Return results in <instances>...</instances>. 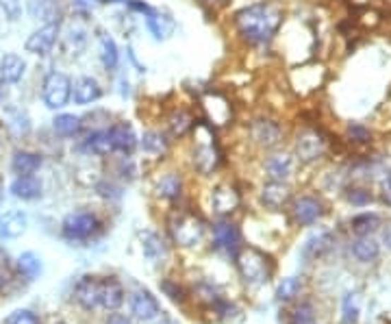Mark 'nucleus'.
Wrapping results in <instances>:
<instances>
[{
    "label": "nucleus",
    "instance_id": "1",
    "mask_svg": "<svg viewBox=\"0 0 391 324\" xmlns=\"http://www.w3.org/2000/svg\"><path fill=\"white\" fill-rule=\"evenodd\" d=\"M285 22V9L279 0H259L233 16V26L244 44L267 46L279 35Z\"/></svg>",
    "mask_w": 391,
    "mask_h": 324
},
{
    "label": "nucleus",
    "instance_id": "2",
    "mask_svg": "<svg viewBox=\"0 0 391 324\" xmlns=\"http://www.w3.org/2000/svg\"><path fill=\"white\" fill-rule=\"evenodd\" d=\"M194 137H196L194 139V151H192L194 168L200 174H211L220 166V157H222L211 122H206V120L196 122Z\"/></svg>",
    "mask_w": 391,
    "mask_h": 324
},
{
    "label": "nucleus",
    "instance_id": "3",
    "mask_svg": "<svg viewBox=\"0 0 391 324\" xmlns=\"http://www.w3.org/2000/svg\"><path fill=\"white\" fill-rule=\"evenodd\" d=\"M330 151V139L328 135L317 127H305L296 133L293 139V155L300 163L311 166L322 161Z\"/></svg>",
    "mask_w": 391,
    "mask_h": 324
},
{
    "label": "nucleus",
    "instance_id": "4",
    "mask_svg": "<svg viewBox=\"0 0 391 324\" xmlns=\"http://www.w3.org/2000/svg\"><path fill=\"white\" fill-rule=\"evenodd\" d=\"M206 224L200 216L192 212H180L170 220V235L174 244L183 248H194L204 240Z\"/></svg>",
    "mask_w": 391,
    "mask_h": 324
},
{
    "label": "nucleus",
    "instance_id": "5",
    "mask_svg": "<svg viewBox=\"0 0 391 324\" xmlns=\"http://www.w3.org/2000/svg\"><path fill=\"white\" fill-rule=\"evenodd\" d=\"M237 268H239V272H242V277L252 285H261L272 277V261H269V257L265 253H261L259 248H252V246L239 250Z\"/></svg>",
    "mask_w": 391,
    "mask_h": 324
},
{
    "label": "nucleus",
    "instance_id": "6",
    "mask_svg": "<svg viewBox=\"0 0 391 324\" xmlns=\"http://www.w3.org/2000/svg\"><path fill=\"white\" fill-rule=\"evenodd\" d=\"M248 137L252 144H257L263 151H274L281 146L283 137H285V129L283 125L276 120V117L269 115H257L248 125Z\"/></svg>",
    "mask_w": 391,
    "mask_h": 324
},
{
    "label": "nucleus",
    "instance_id": "7",
    "mask_svg": "<svg viewBox=\"0 0 391 324\" xmlns=\"http://www.w3.org/2000/svg\"><path fill=\"white\" fill-rule=\"evenodd\" d=\"M72 79L66 72H48L42 83V100L48 109L59 111L72 100Z\"/></svg>",
    "mask_w": 391,
    "mask_h": 324
},
{
    "label": "nucleus",
    "instance_id": "8",
    "mask_svg": "<svg viewBox=\"0 0 391 324\" xmlns=\"http://www.w3.org/2000/svg\"><path fill=\"white\" fill-rule=\"evenodd\" d=\"M98 231H100V220L92 212L68 214L62 222V233H64V238L70 240V242L89 240V238H94Z\"/></svg>",
    "mask_w": 391,
    "mask_h": 324
},
{
    "label": "nucleus",
    "instance_id": "9",
    "mask_svg": "<svg viewBox=\"0 0 391 324\" xmlns=\"http://www.w3.org/2000/svg\"><path fill=\"white\" fill-rule=\"evenodd\" d=\"M59 35H62V22H48L26 37L24 48L26 52L37 54V57H46L52 52L54 44L59 42Z\"/></svg>",
    "mask_w": 391,
    "mask_h": 324
},
{
    "label": "nucleus",
    "instance_id": "10",
    "mask_svg": "<svg viewBox=\"0 0 391 324\" xmlns=\"http://www.w3.org/2000/svg\"><path fill=\"white\" fill-rule=\"evenodd\" d=\"M107 133H109V141L113 146V153L117 155H133L139 146V137L133 129L131 122L127 120H113L109 127H107Z\"/></svg>",
    "mask_w": 391,
    "mask_h": 324
},
{
    "label": "nucleus",
    "instance_id": "11",
    "mask_svg": "<svg viewBox=\"0 0 391 324\" xmlns=\"http://www.w3.org/2000/svg\"><path fill=\"white\" fill-rule=\"evenodd\" d=\"M324 214H326V207L317 196H300L293 200L291 216L300 226H313L324 218Z\"/></svg>",
    "mask_w": 391,
    "mask_h": 324
},
{
    "label": "nucleus",
    "instance_id": "12",
    "mask_svg": "<svg viewBox=\"0 0 391 324\" xmlns=\"http://www.w3.org/2000/svg\"><path fill=\"white\" fill-rule=\"evenodd\" d=\"M296 163H298L296 155L287 151H276L263 161V170L269 181H287L296 172Z\"/></svg>",
    "mask_w": 391,
    "mask_h": 324
},
{
    "label": "nucleus",
    "instance_id": "13",
    "mask_svg": "<svg viewBox=\"0 0 391 324\" xmlns=\"http://www.w3.org/2000/svg\"><path fill=\"white\" fill-rule=\"evenodd\" d=\"M239 204H242V196H239V192L233 185L222 183L211 190V209L218 216H230L233 212L239 209Z\"/></svg>",
    "mask_w": 391,
    "mask_h": 324
},
{
    "label": "nucleus",
    "instance_id": "14",
    "mask_svg": "<svg viewBox=\"0 0 391 324\" xmlns=\"http://www.w3.org/2000/svg\"><path fill=\"white\" fill-rule=\"evenodd\" d=\"M214 244L216 248L226 250L228 255H237L239 246H242V233L233 222L220 220L214 224Z\"/></svg>",
    "mask_w": 391,
    "mask_h": 324
},
{
    "label": "nucleus",
    "instance_id": "15",
    "mask_svg": "<svg viewBox=\"0 0 391 324\" xmlns=\"http://www.w3.org/2000/svg\"><path fill=\"white\" fill-rule=\"evenodd\" d=\"M103 98V85L94 76H78L72 83V100L81 107L94 105Z\"/></svg>",
    "mask_w": 391,
    "mask_h": 324
},
{
    "label": "nucleus",
    "instance_id": "16",
    "mask_svg": "<svg viewBox=\"0 0 391 324\" xmlns=\"http://www.w3.org/2000/svg\"><path fill=\"white\" fill-rule=\"evenodd\" d=\"M263 207L272 209V212H279L281 207L289 202L291 198V187L287 185V181H267L263 187H261V194H259Z\"/></svg>",
    "mask_w": 391,
    "mask_h": 324
},
{
    "label": "nucleus",
    "instance_id": "17",
    "mask_svg": "<svg viewBox=\"0 0 391 324\" xmlns=\"http://www.w3.org/2000/svg\"><path fill=\"white\" fill-rule=\"evenodd\" d=\"M196 117H194V113L189 111V109H185V107H176L168 117H165V125H168V135L170 137H185L187 133H192L194 131V127H196Z\"/></svg>",
    "mask_w": 391,
    "mask_h": 324
},
{
    "label": "nucleus",
    "instance_id": "18",
    "mask_svg": "<svg viewBox=\"0 0 391 324\" xmlns=\"http://www.w3.org/2000/svg\"><path fill=\"white\" fill-rule=\"evenodd\" d=\"M78 151L85 153V155H94V157H109V155H113V146H111V141H109L107 129L89 131L87 137L81 141Z\"/></svg>",
    "mask_w": 391,
    "mask_h": 324
},
{
    "label": "nucleus",
    "instance_id": "19",
    "mask_svg": "<svg viewBox=\"0 0 391 324\" xmlns=\"http://www.w3.org/2000/svg\"><path fill=\"white\" fill-rule=\"evenodd\" d=\"M139 149L148 157H163L170 151V135L157 129H148L139 139Z\"/></svg>",
    "mask_w": 391,
    "mask_h": 324
},
{
    "label": "nucleus",
    "instance_id": "20",
    "mask_svg": "<svg viewBox=\"0 0 391 324\" xmlns=\"http://www.w3.org/2000/svg\"><path fill=\"white\" fill-rule=\"evenodd\" d=\"M74 299L85 309H96L100 305V281H96L92 277L81 279L76 289H74Z\"/></svg>",
    "mask_w": 391,
    "mask_h": 324
},
{
    "label": "nucleus",
    "instance_id": "21",
    "mask_svg": "<svg viewBox=\"0 0 391 324\" xmlns=\"http://www.w3.org/2000/svg\"><path fill=\"white\" fill-rule=\"evenodd\" d=\"M144 20H146V28L150 31V35H153L157 42H163L174 31V18L168 11L153 9Z\"/></svg>",
    "mask_w": 391,
    "mask_h": 324
},
{
    "label": "nucleus",
    "instance_id": "22",
    "mask_svg": "<svg viewBox=\"0 0 391 324\" xmlns=\"http://www.w3.org/2000/svg\"><path fill=\"white\" fill-rule=\"evenodd\" d=\"M131 311L139 320H153V318L159 316L161 307H159V303H157V299L153 296V294L146 291V289H139L131 296Z\"/></svg>",
    "mask_w": 391,
    "mask_h": 324
},
{
    "label": "nucleus",
    "instance_id": "23",
    "mask_svg": "<svg viewBox=\"0 0 391 324\" xmlns=\"http://www.w3.org/2000/svg\"><path fill=\"white\" fill-rule=\"evenodd\" d=\"M155 192H157L159 198L174 202V200H178L180 196H183V179H180L178 172H165L157 179Z\"/></svg>",
    "mask_w": 391,
    "mask_h": 324
},
{
    "label": "nucleus",
    "instance_id": "24",
    "mask_svg": "<svg viewBox=\"0 0 391 324\" xmlns=\"http://www.w3.org/2000/svg\"><path fill=\"white\" fill-rule=\"evenodd\" d=\"M26 74V62L16 54V52H7L0 59V79L5 83H20Z\"/></svg>",
    "mask_w": 391,
    "mask_h": 324
},
{
    "label": "nucleus",
    "instance_id": "25",
    "mask_svg": "<svg viewBox=\"0 0 391 324\" xmlns=\"http://www.w3.org/2000/svg\"><path fill=\"white\" fill-rule=\"evenodd\" d=\"M44 159L40 153H33V151H16L13 157H11V170L18 174V176H31L35 174L40 168H42Z\"/></svg>",
    "mask_w": 391,
    "mask_h": 324
},
{
    "label": "nucleus",
    "instance_id": "26",
    "mask_svg": "<svg viewBox=\"0 0 391 324\" xmlns=\"http://www.w3.org/2000/svg\"><path fill=\"white\" fill-rule=\"evenodd\" d=\"M26 214L24 212H7L0 216V240H16L26 231Z\"/></svg>",
    "mask_w": 391,
    "mask_h": 324
},
{
    "label": "nucleus",
    "instance_id": "27",
    "mask_svg": "<svg viewBox=\"0 0 391 324\" xmlns=\"http://www.w3.org/2000/svg\"><path fill=\"white\" fill-rule=\"evenodd\" d=\"M98 46H100V64L107 72H115L119 66V50L115 40L107 31H98Z\"/></svg>",
    "mask_w": 391,
    "mask_h": 324
},
{
    "label": "nucleus",
    "instance_id": "28",
    "mask_svg": "<svg viewBox=\"0 0 391 324\" xmlns=\"http://www.w3.org/2000/svg\"><path fill=\"white\" fill-rule=\"evenodd\" d=\"M11 194L20 200H37L42 196V181L37 179V176H18V179L11 183Z\"/></svg>",
    "mask_w": 391,
    "mask_h": 324
},
{
    "label": "nucleus",
    "instance_id": "29",
    "mask_svg": "<svg viewBox=\"0 0 391 324\" xmlns=\"http://www.w3.org/2000/svg\"><path fill=\"white\" fill-rule=\"evenodd\" d=\"M52 131L64 139L76 137L83 131V117L74 113H57L52 117Z\"/></svg>",
    "mask_w": 391,
    "mask_h": 324
},
{
    "label": "nucleus",
    "instance_id": "30",
    "mask_svg": "<svg viewBox=\"0 0 391 324\" xmlns=\"http://www.w3.org/2000/svg\"><path fill=\"white\" fill-rule=\"evenodd\" d=\"M352 255H354L361 263H370V261L378 259V255H380V244L372 238V235H358V238L352 242Z\"/></svg>",
    "mask_w": 391,
    "mask_h": 324
},
{
    "label": "nucleus",
    "instance_id": "31",
    "mask_svg": "<svg viewBox=\"0 0 391 324\" xmlns=\"http://www.w3.org/2000/svg\"><path fill=\"white\" fill-rule=\"evenodd\" d=\"M122 303H124V291L119 287V283L115 279L100 281V305L109 311H115Z\"/></svg>",
    "mask_w": 391,
    "mask_h": 324
},
{
    "label": "nucleus",
    "instance_id": "32",
    "mask_svg": "<svg viewBox=\"0 0 391 324\" xmlns=\"http://www.w3.org/2000/svg\"><path fill=\"white\" fill-rule=\"evenodd\" d=\"M5 125H7L11 135L24 137V135H28V131H31V117L26 115V111H22L18 107H9L7 109V117H5Z\"/></svg>",
    "mask_w": 391,
    "mask_h": 324
},
{
    "label": "nucleus",
    "instance_id": "33",
    "mask_svg": "<svg viewBox=\"0 0 391 324\" xmlns=\"http://www.w3.org/2000/svg\"><path fill=\"white\" fill-rule=\"evenodd\" d=\"M141 248H144V255L148 259H161L165 257V242L161 240V235H157L155 231H144L141 233Z\"/></svg>",
    "mask_w": 391,
    "mask_h": 324
},
{
    "label": "nucleus",
    "instance_id": "34",
    "mask_svg": "<svg viewBox=\"0 0 391 324\" xmlns=\"http://www.w3.org/2000/svg\"><path fill=\"white\" fill-rule=\"evenodd\" d=\"M380 226V216L374 214V212H363L358 214L350 220V228L356 233V235H370L374 233L376 228Z\"/></svg>",
    "mask_w": 391,
    "mask_h": 324
},
{
    "label": "nucleus",
    "instance_id": "35",
    "mask_svg": "<svg viewBox=\"0 0 391 324\" xmlns=\"http://www.w3.org/2000/svg\"><path fill=\"white\" fill-rule=\"evenodd\" d=\"M346 139L350 144H354V146H368V144H372L374 133H372V129L368 125L354 120V122L346 125Z\"/></svg>",
    "mask_w": 391,
    "mask_h": 324
},
{
    "label": "nucleus",
    "instance_id": "36",
    "mask_svg": "<svg viewBox=\"0 0 391 324\" xmlns=\"http://www.w3.org/2000/svg\"><path fill=\"white\" fill-rule=\"evenodd\" d=\"M330 244H333V235L326 233V231H320V233L311 235V238L305 242V255L307 257H320L330 248Z\"/></svg>",
    "mask_w": 391,
    "mask_h": 324
},
{
    "label": "nucleus",
    "instance_id": "37",
    "mask_svg": "<svg viewBox=\"0 0 391 324\" xmlns=\"http://www.w3.org/2000/svg\"><path fill=\"white\" fill-rule=\"evenodd\" d=\"M87 31L85 28H81V26H72L70 31H68V35H66V40H64V44H66V50L72 54V57H78V54H83L85 52V48H87Z\"/></svg>",
    "mask_w": 391,
    "mask_h": 324
},
{
    "label": "nucleus",
    "instance_id": "38",
    "mask_svg": "<svg viewBox=\"0 0 391 324\" xmlns=\"http://www.w3.org/2000/svg\"><path fill=\"white\" fill-rule=\"evenodd\" d=\"M18 270L26 277V279H37L42 274V259L35 253H22L18 257Z\"/></svg>",
    "mask_w": 391,
    "mask_h": 324
},
{
    "label": "nucleus",
    "instance_id": "39",
    "mask_svg": "<svg viewBox=\"0 0 391 324\" xmlns=\"http://www.w3.org/2000/svg\"><path fill=\"white\" fill-rule=\"evenodd\" d=\"M31 11H33L35 18H44L46 24L48 22H62V18H59L57 0H33V3H31Z\"/></svg>",
    "mask_w": 391,
    "mask_h": 324
},
{
    "label": "nucleus",
    "instance_id": "40",
    "mask_svg": "<svg viewBox=\"0 0 391 324\" xmlns=\"http://www.w3.org/2000/svg\"><path fill=\"white\" fill-rule=\"evenodd\" d=\"M346 200L352 204V207H368L370 202H374V194L368 187H361V185H350L346 187Z\"/></svg>",
    "mask_w": 391,
    "mask_h": 324
},
{
    "label": "nucleus",
    "instance_id": "41",
    "mask_svg": "<svg viewBox=\"0 0 391 324\" xmlns=\"http://www.w3.org/2000/svg\"><path fill=\"white\" fill-rule=\"evenodd\" d=\"M298 289H300V279H296V277H287V279H283L281 281V285H279V289H276V299L279 301H291L296 294H298Z\"/></svg>",
    "mask_w": 391,
    "mask_h": 324
},
{
    "label": "nucleus",
    "instance_id": "42",
    "mask_svg": "<svg viewBox=\"0 0 391 324\" xmlns=\"http://www.w3.org/2000/svg\"><path fill=\"white\" fill-rule=\"evenodd\" d=\"M0 18H5L9 22H18L22 18L20 0H0Z\"/></svg>",
    "mask_w": 391,
    "mask_h": 324
},
{
    "label": "nucleus",
    "instance_id": "43",
    "mask_svg": "<svg viewBox=\"0 0 391 324\" xmlns=\"http://www.w3.org/2000/svg\"><path fill=\"white\" fill-rule=\"evenodd\" d=\"M358 318V301H356V294H348L344 299V322L346 324H354Z\"/></svg>",
    "mask_w": 391,
    "mask_h": 324
},
{
    "label": "nucleus",
    "instance_id": "44",
    "mask_svg": "<svg viewBox=\"0 0 391 324\" xmlns=\"http://www.w3.org/2000/svg\"><path fill=\"white\" fill-rule=\"evenodd\" d=\"M9 324H42L40 318L33 313V311H16L11 318H9Z\"/></svg>",
    "mask_w": 391,
    "mask_h": 324
},
{
    "label": "nucleus",
    "instance_id": "45",
    "mask_svg": "<svg viewBox=\"0 0 391 324\" xmlns=\"http://www.w3.org/2000/svg\"><path fill=\"white\" fill-rule=\"evenodd\" d=\"M124 7L131 11V13H141L144 18L150 13V11H153L155 7H150L148 3H146V0H127V3H124Z\"/></svg>",
    "mask_w": 391,
    "mask_h": 324
},
{
    "label": "nucleus",
    "instance_id": "46",
    "mask_svg": "<svg viewBox=\"0 0 391 324\" xmlns=\"http://www.w3.org/2000/svg\"><path fill=\"white\" fill-rule=\"evenodd\" d=\"M293 324H313V309L309 305L298 307V311L293 313Z\"/></svg>",
    "mask_w": 391,
    "mask_h": 324
},
{
    "label": "nucleus",
    "instance_id": "47",
    "mask_svg": "<svg viewBox=\"0 0 391 324\" xmlns=\"http://www.w3.org/2000/svg\"><path fill=\"white\" fill-rule=\"evenodd\" d=\"M96 190L100 192V196H105V198H119V187H115L113 183H107V181H103V183H98L96 185Z\"/></svg>",
    "mask_w": 391,
    "mask_h": 324
},
{
    "label": "nucleus",
    "instance_id": "48",
    "mask_svg": "<svg viewBox=\"0 0 391 324\" xmlns=\"http://www.w3.org/2000/svg\"><path fill=\"white\" fill-rule=\"evenodd\" d=\"M72 7H74L78 13L87 16L89 11H92V9L96 7V0H72Z\"/></svg>",
    "mask_w": 391,
    "mask_h": 324
},
{
    "label": "nucleus",
    "instance_id": "49",
    "mask_svg": "<svg viewBox=\"0 0 391 324\" xmlns=\"http://www.w3.org/2000/svg\"><path fill=\"white\" fill-rule=\"evenodd\" d=\"M117 92L122 98H131V81L124 74L119 76V81H117Z\"/></svg>",
    "mask_w": 391,
    "mask_h": 324
},
{
    "label": "nucleus",
    "instance_id": "50",
    "mask_svg": "<svg viewBox=\"0 0 391 324\" xmlns=\"http://www.w3.org/2000/svg\"><path fill=\"white\" fill-rule=\"evenodd\" d=\"M383 200L387 204H391V170L385 174V179H383Z\"/></svg>",
    "mask_w": 391,
    "mask_h": 324
},
{
    "label": "nucleus",
    "instance_id": "51",
    "mask_svg": "<svg viewBox=\"0 0 391 324\" xmlns=\"http://www.w3.org/2000/svg\"><path fill=\"white\" fill-rule=\"evenodd\" d=\"M163 289L170 294L172 301H183V291H180V289H172V283H163Z\"/></svg>",
    "mask_w": 391,
    "mask_h": 324
},
{
    "label": "nucleus",
    "instance_id": "52",
    "mask_svg": "<svg viewBox=\"0 0 391 324\" xmlns=\"http://www.w3.org/2000/svg\"><path fill=\"white\" fill-rule=\"evenodd\" d=\"M107 324H133L127 316H119V313H111L107 318Z\"/></svg>",
    "mask_w": 391,
    "mask_h": 324
},
{
    "label": "nucleus",
    "instance_id": "53",
    "mask_svg": "<svg viewBox=\"0 0 391 324\" xmlns=\"http://www.w3.org/2000/svg\"><path fill=\"white\" fill-rule=\"evenodd\" d=\"M383 244L391 250V222L383 228Z\"/></svg>",
    "mask_w": 391,
    "mask_h": 324
},
{
    "label": "nucleus",
    "instance_id": "54",
    "mask_svg": "<svg viewBox=\"0 0 391 324\" xmlns=\"http://www.w3.org/2000/svg\"><path fill=\"white\" fill-rule=\"evenodd\" d=\"M200 3L206 5V7H214V9H216V7H224V5L228 3V0H200Z\"/></svg>",
    "mask_w": 391,
    "mask_h": 324
},
{
    "label": "nucleus",
    "instance_id": "55",
    "mask_svg": "<svg viewBox=\"0 0 391 324\" xmlns=\"http://www.w3.org/2000/svg\"><path fill=\"white\" fill-rule=\"evenodd\" d=\"M129 59H131V62H133V66H137V70H139V72H146V66H141V64L137 62V57H135L133 48H129Z\"/></svg>",
    "mask_w": 391,
    "mask_h": 324
},
{
    "label": "nucleus",
    "instance_id": "56",
    "mask_svg": "<svg viewBox=\"0 0 391 324\" xmlns=\"http://www.w3.org/2000/svg\"><path fill=\"white\" fill-rule=\"evenodd\" d=\"M117 3H127V0H96V5H117Z\"/></svg>",
    "mask_w": 391,
    "mask_h": 324
},
{
    "label": "nucleus",
    "instance_id": "57",
    "mask_svg": "<svg viewBox=\"0 0 391 324\" xmlns=\"http://www.w3.org/2000/svg\"><path fill=\"white\" fill-rule=\"evenodd\" d=\"M3 100H5V81L0 79V103H3Z\"/></svg>",
    "mask_w": 391,
    "mask_h": 324
},
{
    "label": "nucleus",
    "instance_id": "58",
    "mask_svg": "<svg viewBox=\"0 0 391 324\" xmlns=\"http://www.w3.org/2000/svg\"><path fill=\"white\" fill-rule=\"evenodd\" d=\"M3 285H5V274L0 272V289H3Z\"/></svg>",
    "mask_w": 391,
    "mask_h": 324
},
{
    "label": "nucleus",
    "instance_id": "59",
    "mask_svg": "<svg viewBox=\"0 0 391 324\" xmlns=\"http://www.w3.org/2000/svg\"><path fill=\"white\" fill-rule=\"evenodd\" d=\"M387 3H389V5H391V0H387Z\"/></svg>",
    "mask_w": 391,
    "mask_h": 324
},
{
    "label": "nucleus",
    "instance_id": "60",
    "mask_svg": "<svg viewBox=\"0 0 391 324\" xmlns=\"http://www.w3.org/2000/svg\"><path fill=\"white\" fill-rule=\"evenodd\" d=\"M59 324H64V322H59Z\"/></svg>",
    "mask_w": 391,
    "mask_h": 324
}]
</instances>
